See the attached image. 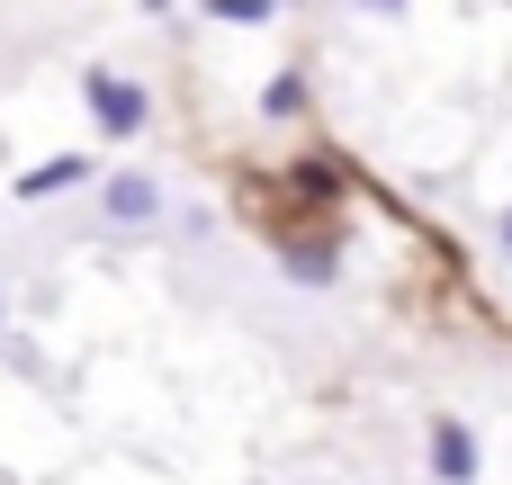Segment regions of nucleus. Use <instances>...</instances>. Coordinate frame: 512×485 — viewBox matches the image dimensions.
<instances>
[{
	"mask_svg": "<svg viewBox=\"0 0 512 485\" xmlns=\"http://www.w3.org/2000/svg\"><path fill=\"white\" fill-rule=\"evenodd\" d=\"M279 9H306V0H279Z\"/></svg>",
	"mask_w": 512,
	"mask_h": 485,
	"instance_id": "nucleus-13",
	"label": "nucleus"
},
{
	"mask_svg": "<svg viewBox=\"0 0 512 485\" xmlns=\"http://www.w3.org/2000/svg\"><path fill=\"white\" fill-rule=\"evenodd\" d=\"M423 468H432L441 485H477L486 477V450H477V432H468L459 414H441V423L423 432Z\"/></svg>",
	"mask_w": 512,
	"mask_h": 485,
	"instance_id": "nucleus-4",
	"label": "nucleus"
},
{
	"mask_svg": "<svg viewBox=\"0 0 512 485\" xmlns=\"http://www.w3.org/2000/svg\"><path fill=\"white\" fill-rule=\"evenodd\" d=\"M288 189H297V207H324V216H333V198L351 189V162H342L333 144H315V153L288 162Z\"/></svg>",
	"mask_w": 512,
	"mask_h": 485,
	"instance_id": "nucleus-6",
	"label": "nucleus"
},
{
	"mask_svg": "<svg viewBox=\"0 0 512 485\" xmlns=\"http://www.w3.org/2000/svg\"><path fill=\"white\" fill-rule=\"evenodd\" d=\"M0 333H9V297H0Z\"/></svg>",
	"mask_w": 512,
	"mask_h": 485,
	"instance_id": "nucleus-12",
	"label": "nucleus"
},
{
	"mask_svg": "<svg viewBox=\"0 0 512 485\" xmlns=\"http://www.w3.org/2000/svg\"><path fill=\"white\" fill-rule=\"evenodd\" d=\"M90 180H99V153H45V162H27V171L9 180V198H18V207H45V198L90 189Z\"/></svg>",
	"mask_w": 512,
	"mask_h": 485,
	"instance_id": "nucleus-5",
	"label": "nucleus"
},
{
	"mask_svg": "<svg viewBox=\"0 0 512 485\" xmlns=\"http://www.w3.org/2000/svg\"><path fill=\"white\" fill-rule=\"evenodd\" d=\"M90 189H99V225H108V234H153V225L171 216V189H162L153 171H99Z\"/></svg>",
	"mask_w": 512,
	"mask_h": 485,
	"instance_id": "nucleus-3",
	"label": "nucleus"
},
{
	"mask_svg": "<svg viewBox=\"0 0 512 485\" xmlns=\"http://www.w3.org/2000/svg\"><path fill=\"white\" fill-rule=\"evenodd\" d=\"M81 108H90L99 144H144L153 135V81H135L117 63H90L81 72Z\"/></svg>",
	"mask_w": 512,
	"mask_h": 485,
	"instance_id": "nucleus-2",
	"label": "nucleus"
},
{
	"mask_svg": "<svg viewBox=\"0 0 512 485\" xmlns=\"http://www.w3.org/2000/svg\"><path fill=\"white\" fill-rule=\"evenodd\" d=\"M495 243H504V261H512V207H504V216H495Z\"/></svg>",
	"mask_w": 512,
	"mask_h": 485,
	"instance_id": "nucleus-10",
	"label": "nucleus"
},
{
	"mask_svg": "<svg viewBox=\"0 0 512 485\" xmlns=\"http://www.w3.org/2000/svg\"><path fill=\"white\" fill-rule=\"evenodd\" d=\"M198 18H216V27H270L279 18V0H189Z\"/></svg>",
	"mask_w": 512,
	"mask_h": 485,
	"instance_id": "nucleus-8",
	"label": "nucleus"
},
{
	"mask_svg": "<svg viewBox=\"0 0 512 485\" xmlns=\"http://www.w3.org/2000/svg\"><path fill=\"white\" fill-rule=\"evenodd\" d=\"M351 9H369V18H405L414 0H351Z\"/></svg>",
	"mask_w": 512,
	"mask_h": 485,
	"instance_id": "nucleus-9",
	"label": "nucleus"
},
{
	"mask_svg": "<svg viewBox=\"0 0 512 485\" xmlns=\"http://www.w3.org/2000/svg\"><path fill=\"white\" fill-rule=\"evenodd\" d=\"M261 234H270V261H279V279H297V288H315V297H324V288H342V270H351V261H342V225H333L324 207L270 216Z\"/></svg>",
	"mask_w": 512,
	"mask_h": 485,
	"instance_id": "nucleus-1",
	"label": "nucleus"
},
{
	"mask_svg": "<svg viewBox=\"0 0 512 485\" xmlns=\"http://www.w3.org/2000/svg\"><path fill=\"white\" fill-rule=\"evenodd\" d=\"M306 108H315V81H306L297 63L261 81V117H270V126H306Z\"/></svg>",
	"mask_w": 512,
	"mask_h": 485,
	"instance_id": "nucleus-7",
	"label": "nucleus"
},
{
	"mask_svg": "<svg viewBox=\"0 0 512 485\" xmlns=\"http://www.w3.org/2000/svg\"><path fill=\"white\" fill-rule=\"evenodd\" d=\"M135 9H144V18H171V9H180V0H135Z\"/></svg>",
	"mask_w": 512,
	"mask_h": 485,
	"instance_id": "nucleus-11",
	"label": "nucleus"
}]
</instances>
